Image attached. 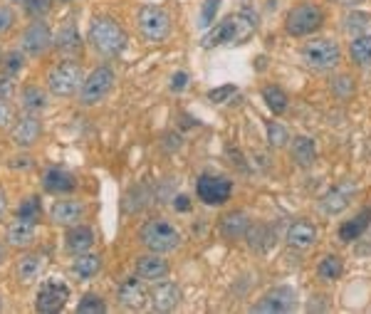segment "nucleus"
<instances>
[{"instance_id":"obj_39","label":"nucleus","mask_w":371,"mask_h":314,"mask_svg":"<svg viewBox=\"0 0 371 314\" xmlns=\"http://www.w3.org/2000/svg\"><path fill=\"white\" fill-rule=\"evenodd\" d=\"M218 8H221V0H206L201 8V15H198V25L201 27H211L216 22Z\"/></svg>"},{"instance_id":"obj_36","label":"nucleus","mask_w":371,"mask_h":314,"mask_svg":"<svg viewBox=\"0 0 371 314\" xmlns=\"http://www.w3.org/2000/svg\"><path fill=\"white\" fill-rule=\"evenodd\" d=\"M268 141L273 149H285L289 144V131L285 129L280 122H270L268 124Z\"/></svg>"},{"instance_id":"obj_43","label":"nucleus","mask_w":371,"mask_h":314,"mask_svg":"<svg viewBox=\"0 0 371 314\" xmlns=\"http://www.w3.org/2000/svg\"><path fill=\"white\" fill-rule=\"evenodd\" d=\"M13 25H15V13H13V8L0 6V35L11 30Z\"/></svg>"},{"instance_id":"obj_17","label":"nucleus","mask_w":371,"mask_h":314,"mask_svg":"<svg viewBox=\"0 0 371 314\" xmlns=\"http://www.w3.org/2000/svg\"><path fill=\"white\" fill-rule=\"evenodd\" d=\"M169 273H171L169 263L159 253L141 255L136 260V277H141L144 282H161V280L169 277Z\"/></svg>"},{"instance_id":"obj_40","label":"nucleus","mask_w":371,"mask_h":314,"mask_svg":"<svg viewBox=\"0 0 371 314\" xmlns=\"http://www.w3.org/2000/svg\"><path fill=\"white\" fill-rule=\"evenodd\" d=\"M3 67H6V74H18L22 67H25V52L22 50H13L6 55V62H3Z\"/></svg>"},{"instance_id":"obj_5","label":"nucleus","mask_w":371,"mask_h":314,"mask_svg":"<svg viewBox=\"0 0 371 314\" xmlns=\"http://www.w3.org/2000/svg\"><path fill=\"white\" fill-rule=\"evenodd\" d=\"M139 237L149 253H159V255H166V253H171V250H176L181 242V233L176 230L169 221H161V218L144 223L139 230Z\"/></svg>"},{"instance_id":"obj_28","label":"nucleus","mask_w":371,"mask_h":314,"mask_svg":"<svg viewBox=\"0 0 371 314\" xmlns=\"http://www.w3.org/2000/svg\"><path fill=\"white\" fill-rule=\"evenodd\" d=\"M247 228H250V221H247L245 213L233 211V213H228V216H223L221 235L226 237V240H240V237H245Z\"/></svg>"},{"instance_id":"obj_8","label":"nucleus","mask_w":371,"mask_h":314,"mask_svg":"<svg viewBox=\"0 0 371 314\" xmlns=\"http://www.w3.org/2000/svg\"><path fill=\"white\" fill-rule=\"evenodd\" d=\"M114 82H117V77H114V70L109 67V65L97 67L87 79H84L82 87H79V104H84V107L99 104L109 92H112Z\"/></svg>"},{"instance_id":"obj_13","label":"nucleus","mask_w":371,"mask_h":314,"mask_svg":"<svg viewBox=\"0 0 371 314\" xmlns=\"http://www.w3.org/2000/svg\"><path fill=\"white\" fill-rule=\"evenodd\" d=\"M20 45H22V52H25V55H32V57H40L50 50L52 47V32H50V27H47V22L42 20V18H35V22H30V25L25 27Z\"/></svg>"},{"instance_id":"obj_22","label":"nucleus","mask_w":371,"mask_h":314,"mask_svg":"<svg viewBox=\"0 0 371 314\" xmlns=\"http://www.w3.org/2000/svg\"><path fill=\"white\" fill-rule=\"evenodd\" d=\"M52 45L57 47V50L62 52V55H77L79 50H82V37H79V30L77 25H74L72 20H67L65 25L57 30L55 40H52Z\"/></svg>"},{"instance_id":"obj_32","label":"nucleus","mask_w":371,"mask_h":314,"mask_svg":"<svg viewBox=\"0 0 371 314\" xmlns=\"http://www.w3.org/2000/svg\"><path fill=\"white\" fill-rule=\"evenodd\" d=\"M341 273H344V263H341L339 255H327V258H322L320 265H317V277L325 280V282L339 280Z\"/></svg>"},{"instance_id":"obj_14","label":"nucleus","mask_w":371,"mask_h":314,"mask_svg":"<svg viewBox=\"0 0 371 314\" xmlns=\"http://www.w3.org/2000/svg\"><path fill=\"white\" fill-rule=\"evenodd\" d=\"M117 299L126 309H144L149 304V287L141 277H129L119 284Z\"/></svg>"},{"instance_id":"obj_25","label":"nucleus","mask_w":371,"mask_h":314,"mask_svg":"<svg viewBox=\"0 0 371 314\" xmlns=\"http://www.w3.org/2000/svg\"><path fill=\"white\" fill-rule=\"evenodd\" d=\"M42 268H45V255L27 253V255H22V258L18 260L15 275H18V280H20L22 284H32L37 277H40Z\"/></svg>"},{"instance_id":"obj_2","label":"nucleus","mask_w":371,"mask_h":314,"mask_svg":"<svg viewBox=\"0 0 371 314\" xmlns=\"http://www.w3.org/2000/svg\"><path fill=\"white\" fill-rule=\"evenodd\" d=\"M87 42L92 45L94 52H99V55L117 57V55H122V52L126 50V42H129V37H126L124 27L119 25L117 20L102 15V18H94L92 25H89Z\"/></svg>"},{"instance_id":"obj_52","label":"nucleus","mask_w":371,"mask_h":314,"mask_svg":"<svg viewBox=\"0 0 371 314\" xmlns=\"http://www.w3.org/2000/svg\"><path fill=\"white\" fill-rule=\"evenodd\" d=\"M0 309H3V297H0Z\"/></svg>"},{"instance_id":"obj_23","label":"nucleus","mask_w":371,"mask_h":314,"mask_svg":"<svg viewBox=\"0 0 371 314\" xmlns=\"http://www.w3.org/2000/svg\"><path fill=\"white\" fill-rule=\"evenodd\" d=\"M65 245H67V250L72 255L89 253V250H92V245H94L92 228L82 225V223H77V225H70L67 235H65Z\"/></svg>"},{"instance_id":"obj_38","label":"nucleus","mask_w":371,"mask_h":314,"mask_svg":"<svg viewBox=\"0 0 371 314\" xmlns=\"http://www.w3.org/2000/svg\"><path fill=\"white\" fill-rule=\"evenodd\" d=\"M18 218H25V221H40L42 216V206H40V198H27L25 203H22L20 208H18L15 213Z\"/></svg>"},{"instance_id":"obj_45","label":"nucleus","mask_w":371,"mask_h":314,"mask_svg":"<svg viewBox=\"0 0 371 314\" xmlns=\"http://www.w3.org/2000/svg\"><path fill=\"white\" fill-rule=\"evenodd\" d=\"M13 117H15V114H13V107L8 104V99H0V129L8 126V124L13 122Z\"/></svg>"},{"instance_id":"obj_6","label":"nucleus","mask_w":371,"mask_h":314,"mask_svg":"<svg viewBox=\"0 0 371 314\" xmlns=\"http://www.w3.org/2000/svg\"><path fill=\"white\" fill-rule=\"evenodd\" d=\"M325 22V13L322 8H317L315 3H302V6H294L292 11L285 18V30L289 37H307L315 35L317 30Z\"/></svg>"},{"instance_id":"obj_33","label":"nucleus","mask_w":371,"mask_h":314,"mask_svg":"<svg viewBox=\"0 0 371 314\" xmlns=\"http://www.w3.org/2000/svg\"><path fill=\"white\" fill-rule=\"evenodd\" d=\"M344 30L349 32L351 37H356V35H366V32L371 30V13L351 11L349 15L344 18Z\"/></svg>"},{"instance_id":"obj_50","label":"nucleus","mask_w":371,"mask_h":314,"mask_svg":"<svg viewBox=\"0 0 371 314\" xmlns=\"http://www.w3.org/2000/svg\"><path fill=\"white\" fill-rule=\"evenodd\" d=\"M3 260H6V247H3V242H0V265H3Z\"/></svg>"},{"instance_id":"obj_21","label":"nucleus","mask_w":371,"mask_h":314,"mask_svg":"<svg viewBox=\"0 0 371 314\" xmlns=\"http://www.w3.org/2000/svg\"><path fill=\"white\" fill-rule=\"evenodd\" d=\"M35 235H37V223L35 221H25V218H18L8 225V242L13 247H27L35 242Z\"/></svg>"},{"instance_id":"obj_20","label":"nucleus","mask_w":371,"mask_h":314,"mask_svg":"<svg viewBox=\"0 0 371 314\" xmlns=\"http://www.w3.org/2000/svg\"><path fill=\"white\" fill-rule=\"evenodd\" d=\"M47 193H55V196H65V193H72L77 188V178H74L70 171L65 169H50L42 178Z\"/></svg>"},{"instance_id":"obj_35","label":"nucleus","mask_w":371,"mask_h":314,"mask_svg":"<svg viewBox=\"0 0 371 314\" xmlns=\"http://www.w3.org/2000/svg\"><path fill=\"white\" fill-rule=\"evenodd\" d=\"M330 87L337 99H351L356 84H354V79H351V74H337V77L330 79Z\"/></svg>"},{"instance_id":"obj_15","label":"nucleus","mask_w":371,"mask_h":314,"mask_svg":"<svg viewBox=\"0 0 371 314\" xmlns=\"http://www.w3.org/2000/svg\"><path fill=\"white\" fill-rule=\"evenodd\" d=\"M40 134H42V122H40V117L32 112H27L25 117L18 119L15 126H13V131H11L13 144L20 146V149H30V146L40 139Z\"/></svg>"},{"instance_id":"obj_19","label":"nucleus","mask_w":371,"mask_h":314,"mask_svg":"<svg viewBox=\"0 0 371 314\" xmlns=\"http://www.w3.org/2000/svg\"><path fill=\"white\" fill-rule=\"evenodd\" d=\"M317 242V225L309 221H294L287 228V245L297 250H307Z\"/></svg>"},{"instance_id":"obj_4","label":"nucleus","mask_w":371,"mask_h":314,"mask_svg":"<svg viewBox=\"0 0 371 314\" xmlns=\"http://www.w3.org/2000/svg\"><path fill=\"white\" fill-rule=\"evenodd\" d=\"M302 60L312 72H330L339 65L341 50L330 37H312L309 42H304Z\"/></svg>"},{"instance_id":"obj_34","label":"nucleus","mask_w":371,"mask_h":314,"mask_svg":"<svg viewBox=\"0 0 371 314\" xmlns=\"http://www.w3.org/2000/svg\"><path fill=\"white\" fill-rule=\"evenodd\" d=\"M20 99H22V107H25V112H42V109L47 107V94L42 92L40 87H35V84H30V87H25L20 92Z\"/></svg>"},{"instance_id":"obj_29","label":"nucleus","mask_w":371,"mask_h":314,"mask_svg":"<svg viewBox=\"0 0 371 314\" xmlns=\"http://www.w3.org/2000/svg\"><path fill=\"white\" fill-rule=\"evenodd\" d=\"M99 268H102V258L99 255L79 253L72 260V275L79 280H92L99 273Z\"/></svg>"},{"instance_id":"obj_24","label":"nucleus","mask_w":371,"mask_h":314,"mask_svg":"<svg viewBox=\"0 0 371 314\" xmlns=\"http://www.w3.org/2000/svg\"><path fill=\"white\" fill-rule=\"evenodd\" d=\"M292 144H289V156H292L294 166H299V169H309V166L317 161V146L315 141L309 139V136H294V139H289Z\"/></svg>"},{"instance_id":"obj_31","label":"nucleus","mask_w":371,"mask_h":314,"mask_svg":"<svg viewBox=\"0 0 371 314\" xmlns=\"http://www.w3.org/2000/svg\"><path fill=\"white\" fill-rule=\"evenodd\" d=\"M263 102L268 104V109L273 114H285L287 112V107H289V97H287V92H285L282 87H278V84H270V87H265L263 89Z\"/></svg>"},{"instance_id":"obj_48","label":"nucleus","mask_w":371,"mask_h":314,"mask_svg":"<svg viewBox=\"0 0 371 314\" xmlns=\"http://www.w3.org/2000/svg\"><path fill=\"white\" fill-rule=\"evenodd\" d=\"M330 3H334V6H346V8H356L361 6L364 0H330Z\"/></svg>"},{"instance_id":"obj_41","label":"nucleus","mask_w":371,"mask_h":314,"mask_svg":"<svg viewBox=\"0 0 371 314\" xmlns=\"http://www.w3.org/2000/svg\"><path fill=\"white\" fill-rule=\"evenodd\" d=\"M52 8V0H25V11L30 18H42L47 15Z\"/></svg>"},{"instance_id":"obj_44","label":"nucleus","mask_w":371,"mask_h":314,"mask_svg":"<svg viewBox=\"0 0 371 314\" xmlns=\"http://www.w3.org/2000/svg\"><path fill=\"white\" fill-rule=\"evenodd\" d=\"M15 92V84H13L11 74H0V99H11Z\"/></svg>"},{"instance_id":"obj_3","label":"nucleus","mask_w":371,"mask_h":314,"mask_svg":"<svg viewBox=\"0 0 371 314\" xmlns=\"http://www.w3.org/2000/svg\"><path fill=\"white\" fill-rule=\"evenodd\" d=\"M84 82L82 65L74 60H62L57 65H52L50 72H47V89H50L55 97H72L79 92Z\"/></svg>"},{"instance_id":"obj_51","label":"nucleus","mask_w":371,"mask_h":314,"mask_svg":"<svg viewBox=\"0 0 371 314\" xmlns=\"http://www.w3.org/2000/svg\"><path fill=\"white\" fill-rule=\"evenodd\" d=\"M13 3H25V0H13Z\"/></svg>"},{"instance_id":"obj_26","label":"nucleus","mask_w":371,"mask_h":314,"mask_svg":"<svg viewBox=\"0 0 371 314\" xmlns=\"http://www.w3.org/2000/svg\"><path fill=\"white\" fill-rule=\"evenodd\" d=\"M245 240L253 253H268L270 247L275 245V230L270 225H265V223H258V225L247 228Z\"/></svg>"},{"instance_id":"obj_10","label":"nucleus","mask_w":371,"mask_h":314,"mask_svg":"<svg viewBox=\"0 0 371 314\" xmlns=\"http://www.w3.org/2000/svg\"><path fill=\"white\" fill-rule=\"evenodd\" d=\"M70 302V287L65 282H57V280H47L40 284L35 294V309L40 314H57L67 307Z\"/></svg>"},{"instance_id":"obj_37","label":"nucleus","mask_w":371,"mask_h":314,"mask_svg":"<svg viewBox=\"0 0 371 314\" xmlns=\"http://www.w3.org/2000/svg\"><path fill=\"white\" fill-rule=\"evenodd\" d=\"M79 314H104L107 312V302H104L99 294H84L77 304Z\"/></svg>"},{"instance_id":"obj_11","label":"nucleus","mask_w":371,"mask_h":314,"mask_svg":"<svg viewBox=\"0 0 371 314\" xmlns=\"http://www.w3.org/2000/svg\"><path fill=\"white\" fill-rule=\"evenodd\" d=\"M297 307V292L287 284H280V287H273L268 294H263L258 304L250 307V312H260V314H285L292 312Z\"/></svg>"},{"instance_id":"obj_9","label":"nucleus","mask_w":371,"mask_h":314,"mask_svg":"<svg viewBox=\"0 0 371 314\" xmlns=\"http://www.w3.org/2000/svg\"><path fill=\"white\" fill-rule=\"evenodd\" d=\"M196 196L206 206H223L233 196V181L218 174H201L196 181Z\"/></svg>"},{"instance_id":"obj_46","label":"nucleus","mask_w":371,"mask_h":314,"mask_svg":"<svg viewBox=\"0 0 371 314\" xmlns=\"http://www.w3.org/2000/svg\"><path fill=\"white\" fill-rule=\"evenodd\" d=\"M186 87H188V74L176 72L174 77H171V89H174V92H183Z\"/></svg>"},{"instance_id":"obj_27","label":"nucleus","mask_w":371,"mask_h":314,"mask_svg":"<svg viewBox=\"0 0 371 314\" xmlns=\"http://www.w3.org/2000/svg\"><path fill=\"white\" fill-rule=\"evenodd\" d=\"M371 223V208H364V211H359L354 218H349V221H344L339 225V240L341 242H354L359 240L361 235H364V230L369 228Z\"/></svg>"},{"instance_id":"obj_47","label":"nucleus","mask_w":371,"mask_h":314,"mask_svg":"<svg viewBox=\"0 0 371 314\" xmlns=\"http://www.w3.org/2000/svg\"><path fill=\"white\" fill-rule=\"evenodd\" d=\"M174 208L178 213H188V211H191V201H188V196H176L174 198Z\"/></svg>"},{"instance_id":"obj_12","label":"nucleus","mask_w":371,"mask_h":314,"mask_svg":"<svg viewBox=\"0 0 371 314\" xmlns=\"http://www.w3.org/2000/svg\"><path fill=\"white\" fill-rule=\"evenodd\" d=\"M356 193H359V185H356L354 181H341V183H337L334 188H330V191L322 196L320 206L327 216H339L341 211H346V208L351 206Z\"/></svg>"},{"instance_id":"obj_30","label":"nucleus","mask_w":371,"mask_h":314,"mask_svg":"<svg viewBox=\"0 0 371 314\" xmlns=\"http://www.w3.org/2000/svg\"><path fill=\"white\" fill-rule=\"evenodd\" d=\"M349 60L356 67H369L371 65V35H356L349 42Z\"/></svg>"},{"instance_id":"obj_18","label":"nucleus","mask_w":371,"mask_h":314,"mask_svg":"<svg viewBox=\"0 0 371 314\" xmlns=\"http://www.w3.org/2000/svg\"><path fill=\"white\" fill-rule=\"evenodd\" d=\"M181 287L176 282H159L154 292H149V304L154 312H171L181 304Z\"/></svg>"},{"instance_id":"obj_16","label":"nucleus","mask_w":371,"mask_h":314,"mask_svg":"<svg viewBox=\"0 0 371 314\" xmlns=\"http://www.w3.org/2000/svg\"><path fill=\"white\" fill-rule=\"evenodd\" d=\"M84 203L82 201H74V198H65V201H55L50 208V218L52 223L57 225H77L79 221L84 218Z\"/></svg>"},{"instance_id":"obj_42","label":"nucleus","mask_w":371,"mask_h":314,"mask_svg":"<svg viewBox=\"0 0 371 314\" xmlns=\"http://www.w3.org/2000/svg\"><path fill=\"white\" fill-rule=\"evenodd\" d=\"M233 94H237V87H235V84H226V87L211 89V92H208V99H211V102H216V104H223V102H228Z\"/></svg>"},{"instance_id":"obj_7","label":"nucleus","mask_w":371,"mask_h":314,"mask_svg":"<svg viewBox=\"0 0 371 314\" xmlns=\"http://www.w3.org/2000/svg\"><path fill=\"white\" fill-rule=\"evenodd\" d=\"M136 27L146 42H164L171 35V15L161 6H144L136 15Z\"/></svg>"},{"instance_id":"obj_1","label":"nucleus","mask_w":371,"mask_h":314,"mask_svg":"<svg viewBox=\"0 0 371 314\" xmlns=\"http://www.w3.org/2000/svg\"><path fill=\"white\" fill-rule=\"evenodd\" d=\"M255 32H258V18H255L253 13L242 11V13H235V15L223 18L216 27H211V30L203 35L201 45L206 47V50L218 47V45H233V47L245 45Z\"/></svg>"},{"instance_id":"obj_49","label":"nucleus","mask_w":371,"mask_h":314,"mask_svg":"<svg viewBox=\"0 0 371 314\" xmlns=\"http://www.w3.org/2000/svg\"><path fill=\"white\" fill-rule=\"evenodd\" d=\"M6 211H8V201H6V193L0 191V218L6 216Z\"/></svg>"}]
</instances>
